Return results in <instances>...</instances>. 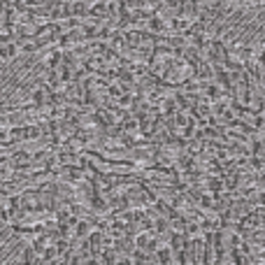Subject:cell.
<instances>
[{
	"mask_svg": "<svg viewBox=\"0 0 265 265\" xmlns=\"http://www.w3.org/2000/svg\"><path fill=\"white\" fill-rule=\"evenodd\" d=\"M17 54H19V49H17V44H14V40L0 47V61H14Z\"/></svg>",
	"mask_w": 265,
	"mask_h": 265,
	"instance_id": "1",
	"label": "cell"
}]
</instances>
